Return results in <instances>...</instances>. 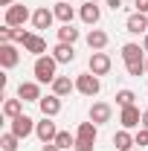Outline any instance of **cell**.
Segmentation results:
<instances>
[{
  "instance_id": "1",
  "label": "cell",
  "mask_w": 148,
  "mask_h": 151,
  "mask_svg": "<svg viewBox=\"0 0 148 151\" xmlns=\"http://www.w3.org/2000/svg\"><path fill=\"white\" fill-rule=\"evenodd\" d=\"M58 61L52 55H38L35 64H32V73H35V81H41V84H52L58 78Z\"/></svg>"
},
{
  "instance_id": "4",
  "label": "cell",
  "mask_w": 148,
  "mask_h": 151,
  "mask_svg": "<svg viewBox=\"0 0 148 151\" xmlns=\"http://www.w3.org/2000/svg\"><path fill=\"white\" fill-rule=\"evenodd\" d=\"M113 67V61L108 52H90V61H87V70H90L93 76H108Z\"/></svg>"
},
{
  "instance_id": "36",
  "label": "cell",
  "mask_w": 148,
  "mask_h": 151,
  "mask_svg": "<svg viewBox=\"0 0 148 151\" xmlns=\"http://www.w3.org/2000/svg\"><path fill=\"white\" fill-rule=\"evenodd\" d=\"M142 50L148 52V32H145V38H142Z\"/></svg>"
},
{
  "instance_id": "31",
  "label": "cell",
  "mask_w": 148,
  "mask_h": 151,
  "mask_svg": "<svg viewBox=\"0 0 148 151\" xmlns=\"http://www.w3.org/2000/svg\"><path fill=\"white\" fill-rule=\"evenodd\" d=\"M134 6H137V12L148 15V0H134Z\"/></svg>"
},
{
  "instance_id": "13",
  "label": "cell",
  "mask_w": 148,
  "mask_h": 151,
  "mask_svg": "<svg viewBox=\"0 0 148 151\" xmlns=\"http://www.w3.org/2000/svg\"><path fill=\"white\" fill-rule=\"evenodd\" d=\"M52 20H55V12L52 9H47V6H41L32 12V26L35 29H50L52 26Z\"/></svg>"
},
{
  "instance_id": "21",
  "label": "cell",
  "mask_w": 148,
  "mask_h": 151,
  "mask_svg": "<svg viewBox=\"0 0 148 151\" xmlns=\"http://www.w3.org/2000/svg\"><path fill=\"white\" fill-rule=\"evenodd\" d=\"M113 145H116V151H134V148H137L134 134H128L125 128H122V131H116V134H113Z\"/></svg>"
},
{
  "instance_id": "2",
  "label": "cell",
  "mask_w": 148,
  "mask_h": 151,
  "mask_svg": "<svg viewBox=\"0 0 148 151\" xmlns=\"http://www.w3.org/2000/svg\"><path fill=\"white\" fill-rule=\"evenodd\" d=\"M75 90H78L81 96H90V99H93V96L102 90V78L93 76L90 70H87V73H78V76H75Z\"/></svg>"
},
{
  "instance_id": "38",
  "label": "cell",
  "mask_w": 148,
  "mask_h": 151,
  "mask_svg": "<svg viewBox=\"0 0 148 151\" xmlns=\"http://www.w3.org/2000/svg\"><path fill=\"white\" fill-rule=\"evenodd\" d=\"M145 70H148V58H145Z\"/></svg>"
},
{
  "instance_id": "22",
  "label": "cell",
  "mask_w": 148,
  "mask_h": 151,
  "mask_svg": "<svg viewBox=\"0 0 148 151\" xmlns=\"http://www.w3.org/2000/svg\"><path fill=\"white\" fill-rule=\"evenodd\" d=\"M78 38H81V32L75 29L73 23H61V29H58V41L61 44H75Z\"/></svg>"
},
{
  "instance_id": "28",
  "label": "cell",
  "mask_w": 148,
  "mask_h": 151,
  "mask_svg": "<svg viewBox=\"0 0 148 151\" xmlns=\"http://www.w3.org/2000/svg\"><path fill=\"white\" fill-rule=\"evenodd\" d=\"M125 70H128V76H134V78H139V76H148L145 61H134V64H125Z\"/></svg>"
},
{
  "instance_id": "3",
  "label": "cell",
  "mask_w": 148,
  "mask_h": 151,
  "mask_svg": "<svg viewBox=\"0 0 148 151\" xmlns=\"http://www.w3.org/2000/svg\"><path fill=\"white\" fill-rule=\"evenodd\" d=\"M9 122H12V128H9V131L15 134V137H20V139H26V137H29V134H35V119H32V116H26V113H20V116H15V119H9Z\"/></svg>"
},
{
  "instance_id": "8",
  "label": "cell",
  "mask_w": 148,
  "mask_h": 151,
  "mask_svg": "<svg viewBox=\"0 0 148 151\" xmlns=\"http://www.w3.org/2000/svg\"><path fill=\"white\" fill-rule=\"evenodd\" d=\"M18 99L23 102H41V81H20L18 84Z\"/></svg>"
},
{
  "instance_id": "40",
  "label": "cell",
  "mask_w": 148,
  "mask_h": 151,
  "mask_svg": "<svg viewBox=\"0 0 148 151\" xmlns=\"http://www.w3.org/2000/svg\"><path fill=\"white\" fill-rule=\"evenodd\" d=\"M145 99H148V96H145Z\"/></svg>"
},
{
  "instance_id": "34",
  "label": "cell",
  "mask_w": 148,
  "mask_h": 151,
  "mask_svg": "<svg viewBox=\"0 0 148 151\" xmlns=\"http://www.w3.org/2000/svg\"><path fill=\"white\" fill-rule=\"evenodd\" d=\"M15 3H18V0H0V6H6V9H9V6H15Z\"/></svg>"
},
{
  "instance_id": "5",
  "label": "cell",
  "mask_w": 148,
  "mask_h": 151,
  "mask_svg": "<svg viewBox=\"0 0 148 151\" xmlns=\"http://www.w3.org/2000/svg\"><path fill=\"white\" fill-rule=\"evenodd\" d=\"M119 122H122L125 131H131V128H142V111H139L137 105L122 108V111H119Z\"/></svg>"
},
{
  "instance_id": "9",
  "label": "cell",
  "mask_w": 148,
  "mask_h": 151,
  "mask_svg": "<svg viewBox=\"0 0 148 151\" xmlns=\"http://www.w3.org/2000/svg\"><path fill=\"white\" fill-rule=\"evenodd\" d=\"M20 61V52L15 44H0V67L3 70H12V67H18Z\"/></svg>"
},
{
  "instance_id": "29",
  "label": "cell",
  "mask_w": 148,
  "mask_h": 151,
  "mask_svg": "<svg viewBox=\"0 0 148 151\" xmlns=\"http://www.w3.org/2000/svg\"><path fill=\"white\" fill-rule=\"evenodd\" d=\"M134 142H137V148H142V145H148V128H139V131L134 134Z\"/></svg>"
},
{
  "instance_id": "15",
  "label": "cell",
  "mask_w": 148,
  "mask_h": 151,
  "mask_svg": "<svg viewBox=\"0 0 148 151\" xmlns=\"http://www.w3.org/2000/svg\"><path fill=\"white\" fill-rule=\"evenodd\" d=\"M84 41H87V47H90L93 52H102V50L108 47V41H111V38H108V32H102V29H90Z\"/></svg>"
},
{
  "instance_id": "11",
  "label": "cell",
  "mask_w": 148,
  "mask_h": 151,
  "mask_svg": "<svg viewBox=\"0 0 148 151\" xmlns=\"http://www.w3.org/2000/svg\"><path fill=\"white\" fill-rule=\"evenodd\" d=\"M78 18L84 20L87 26H96V23L102 20V6H99V3H90V0H87V3H84V6L78 9Z\"/></svg>"
},
{
  "instance_id": "30",
  "label": "cell",
  "mask_w": 148,
  "mask_h": 151,
  "mask_svg": "<svg viewBox=\"0 0 148 151\" xmlns=\"http://www.w3.org/2000/svg\"><path fill=\"white\" fill-rule=\"evenodd\" d=\"M96 148V142H90V139H78L75 137V151H93Z\"/></svg>"
},
{
  "instance_id": "14",
  "label": "cell",
  "mask_w": 148,
  "mask_h": 151,
  "mask_svg": "<svg viewBox=\"0 0 148 151\" xmlns=\"http://www.w3.org/2000/svg\"><path fill=\"white\" fill-rule=\"evenodd\" d=\"M38 108H41L44 116H58V113H61V96H55V93L44 96V99L38 102Z\"/></svg>"
},
{
  "instance_id": "33",
  "label": "cell",
  "mask_w": 148,
  "mask_h": 151,
  "mask_svg": "<svg viewBox=\"0 0 148 151\" xmlns=\"http://www.w3.org/2000/svg\"><path fill=\"white\" fill-rule=\"evenodd\" d=\"M41 151H61V148H58L55 142H44V148H41Z\"/></svg>"
},
{
  "instance_id": "17",
  "label": "cell",
  "mask_w": 148,
  "mask_h": 151,
  "mask_svg": "<svg viewBox=\"0 0 148 151\" xmlns=\"http://www.w3.org/2000/svg\"><path fill=\"white\" fill-rule=\"evenodd\" d=\"M23 52H32V55H44L47 52V41L35 32H29V38L23 41Z\"/></svg>"
},
{
  "instance_id": "25",
  "label": "cell",
  "mask_w": 148,
  "mask_h": 151,
  "mask_svg": "<svg viewBox=\"0 0 148 151\" xmlns=\"http://www.w3.org/2000/svg\"><path fill=\"white\" fill-rule=\"evenodd\" d=\"M55 145L61 151H70V148H75V137L70 131H58V137H55Z\"/></svg>"
},
{
  "instance_id": "10",
  "label": "cell",
  "mask_w": 148,
  "mask_h": 151,
  "mask_svg": "<svg viewBox=\"0 0 148 151\" xmlns=\"http://www.w3.org/2000/svg\"><path fill=\"white\" fill-rule=\"evenodd\" d=\"M111 116H113V108L108 105V102H93L90 105V122L105 125V122H111Z\"/></svg>"
},
{
  "instance_id": "37",
  "label": "cell",
  "mask_w": 148,
  "mask_h": 151,
  "mask_svg": "<svg viewBox=\"0 0 148 151\" xmlns=\"http://www.w3.org/2000/svg\"><path fill=\"white\" fill-rule=\"evenodd\" d=\"M90 3H102V0H90Z\"/></svg>"
},
{
  "instance_id": "39",
  "label": "cell",
  "mask_w": 148,
  "mask_h": 151,
  "mask_svg": "<svg viewBox=\"0 0 148 151\" xmlns=\"http://www.w3.org/2000/svg\"><path fill=\"white\" fill-rule=\"evenodd\" d=\"M134 151H142V148H134Z\"/></svg>"
},
{
  "instance_id": "27",
  "label": "cell",
  "mask_w": 148,
  "mask_h": 151,
  "mask_svg": "<svg viewBox=\"0 0 148 151\" xmlns=\"http://www.w3.org/2000/svg\"><path fill=\"white\" fill-rule=\"evenodd\" d=\"M134 99H137V93L125 87V90H119V93H116V105H119V108H131V105H134Z\"/></svg>"
},
{
  "instance_id": "6",
  "label": "cell",
  "mask_w": 148,
  "mask_h": 151,
  "mask_svg": "<svg viewBox=\"0 0 148 151\" xmlns=\"http://www.w3.org/2000/svg\"><path fill=\"white\" fill-rule=\"evenodd\" d=\"M35 137L41 139V142H55L58 128H55V122H52V116H44V119L35 125Z\"/></svg>"
},
{
  "instance_id": "32",
  "label": "cell",
  "mask_w": 148,
  "mask_h": 151,
  "mask_svg": "<svg viewBox=\"0 0 148 151\" xmlns=\"http://www.w3.org/2000/svg\"><path fill=\"white\" fill-rule=\"evenodd\" d=\"M105 6L113 9V12H119V9H122V0H105Z\"/></svg>"
},
{
  "instance_id": "35",
  "label": "cell",
  "mask_w": 148,
  "mask_h": 151,
  "mask_svg": "<svg viewBox=\"0 0 148 151\" xmlns=\"http://www.w3.org/2000/svg\"><path fill=\"white\" fill-rule=\"evenodd\" d=\"M142 128H148V111H142Z\"/></svg>"
},
{
  "instance_id": "19",
  "label": "cell",
  "mask_w": 148,
  "mask_h": 151,
  "mask_svg": "<svg viewBox=\"0 0 148 151\" xmlns=\"http://www.w3.org/2000/svg\"><path fill=\"white\" fill-rule=\"evenodd\" d=\"M52 12H55V20H61V23H73V18H75L70 0H58L55 6H52Z\"/></svg>"
},
{
  "instance_id": "18",
  "label": "cell",
  "mask_w": 148,
  "mask_h": 151,
  "mask_svg": "<svg viewBox=\"0 0 148 151\" xmlns=\"http://www.w3.org/2000/svg\"><path fill=\"white\" fill-rule=\"evenodd\" d=\"M73 90H75V78H70V76H58L55 81H52V93L61 96V99H64V96H70Z\"/></svg>"
},
{
  "instance_id": "23",
  "label": "cell",
  "mask_w": 148,
  "mask_h": 151,
  "mask_svg": "<svg viewBox=\"0 0 148 151\" xmlns=\"http://www.w3.org/2000/svg\"><path fill=\"white\" fill-rule=\"evenodd\" d=\"M75 137H78V139H90V142H96L99 125H96V122H81V125L75 128Z\"/></svg>"
},
{
  "instance_id": "26",
  "label": "cell",
  "mask_w": 148,
  "mask_h": 151,
  "mask_svg": "<svg viewBox=\"0 0 148 151\" xmlns=\"http://www.w3.org/2000/svg\"><path fill=\"white\" fill-rule=\"evenodd\" d=\"M18 142H20V137H15L12 131L0 137V148H3V151H18Z\"/></svg>"
},
{
  "instance_id": "12",
  "label": "cell",
  "mask_w": 148,
  "mask_h": 151,
  "mask_svg": "<svg viewBox=\"0 0 148 151\" xmlns=\"http://www.w3.org/2000/svg\"><path fill=\"white\" fill-rule=\"evenodd\" d=\"M125 29H128L131 35H142V32H148V15H142V12H134V15H128V20H125Z\"/></svg>"
},
{
  "instance_id": "20",
  "label": "cell",
  "mask_w": 148,
  "mask_h": 151,
  "mask_svg": "<svg viewBox=\"0 0 148 151\" xmlns=\"http://www.w3.org/2000/svg\"><path fill=\"white\" fill-rule=\"evenodd\" d=\"M122 61H125V64L145 61V50H142L139 44H125V47H122Z\"/></svg>"
},
{
  "instance_id": "16",
  "label": "cell",
  "mask_w": 148,
  "mask_h": 151,
  "mask_svg": "<svg viewBox=\"0 0 148 151\" xmlns=\"http://www.w3.org/2000/svg\"><path fill=\"white\" fill-rule=\"evenodd\" d=\"M52 58H55L58 64H70V61H75L73 44H61V41H58L55 47H52Z\"/></svg>"
},
{
  "instance_id": "24",
  "label": "cell",
  "mask_w": 148,
  "mask_h": 151,
  "mask_svg": "<svg viewBox=\"0 0 148 151\" xmlns=\"http://www.w3.org/2000/svg\"><path fill=\"white\" fill-rule=\"evenodd\" d=\"M20 113H23V99H6L3 102V116L6 119H15Z\"/></svg>"
},
{
  "instance_id": "7",
  "label": "cell",
  "mask_w": 148,
  "mask_h": 151,
  "mask_svg": "<svg viewBox=\"0 0 148 151\" xmlns=\"http://www.w3.org/2000/svg\"><path fill=\"white\" fill-rule=\"evenodd\" d=\"M29 18H32V15H29V9H26L23 3H15V6L6 9V26H23Z\"/></svg>"
}]
</instances>
